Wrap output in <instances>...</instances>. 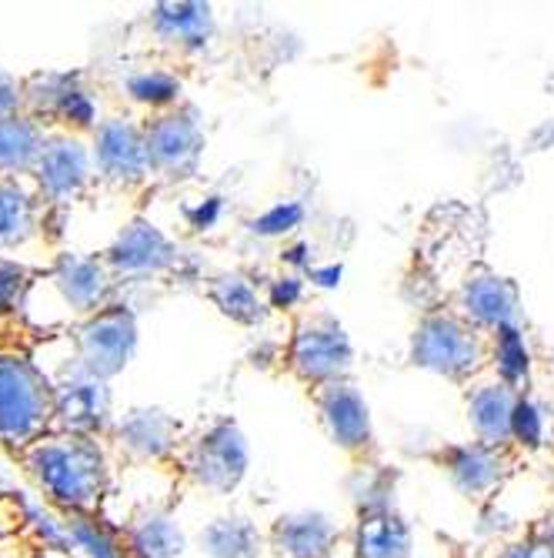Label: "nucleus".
Listing matches in <instances>:
<instances>
[{"label":"nucleus","instance_id":"6ab92c4d","mask_svg":"<svg viewBox=\"0 0 554 558\" xmlns=\"http://www.w3.org/2000/svg\"><path fill=\"white\" fill-rule=\"evenodd\" d=\"M518 395L521 391L501 385L497 378L481 381V385L471 388V395H468V425L475 432V441L501 448V451L512 445Z\"/></svg>","mask_w":554,"mask_h":558},{"label":"nucleus","instance_id":"aec40b11","mask_svg":"<svg viewBox=\"0 0 554 558\" xmlns=\"http://www.w3.org/2000/svg\"><path fill=\"white\" fill-rule=\"evenodd\" d=\"M341 529L324 512H291L271 529V545L284 558H334Z\"/></svg>","mask_w":554,"mask_h":558},{"label":"nucleus","instance_id":"4c0bfd02","mask_svg":"<svg viewBox=\"0 0 554 558\" xmlns=\"http://www.w3.org/2000/svg\"><path fill=\"white\" fill-rule=\"evenodd\" d=\"M221 215H224V197H218V194L205 197L197 208L187 211V218H190V225H194L197 231H211V228L221 221Z\"/></svg>","mask_w":554,"mask_h":558},{"label":"nucleus","instance_id":"c9c22d12","mask_svg":"<svg viewBox=\"0 0 554 558\" xmlns=\"http://www.w3.org/2000/svg\"><path fill=\"white\" fill-rule=\"evenodd\" d=\"M281 265H287V271H294V275H305L308 278V271L315 268V247L308 241H291V244H284Z\"/></svg>","mask_w":554,"mask_h":558},{"label":"nucleus","instance_id":"b1692460","mask_svg":"<svg viewBox=\"0 0 554 558\" xmlns=\"http://www.w3.org/2000/svg\"><path fill=\"white\" fill-rule=\"evenodd\" d=\"M415 535L397 512L358 515L355 525V558H411Z\"/></svg>","mask_w":554,"mask_h":558},{"label":"nucleus","instance_id":"393cba45","mask_svg":"<svg viewBox=\"0 0 554 558\" xmlns=\"http://www.w3.org/2000/svg\"><path fill=\"white\" fill-rule=\"evenodd\" d=\"M200 551L208 558H261L264 535L247 515H221L200 529Z\"/></svg>","mask_w":554,"mask_h":558},{"label":"nucleus","instance_id":"dca6fc26","mask_svg":"<svg viewBox=\"0 0 554 558\" xmlns=\"http://www.w3.org/2000/svg\"><path fill=\"white\" fill-rule=\"evenodd\" d=\"M114 445L137 462H161L174 454L181 441V422L161 409H131L124 412L114 428Z\"/></svg>","mask_w":554,"mask_h":558},{"label":"nucleus","instance_id":"f8f14e48","mask_svg":"<svg viewBox=\"0 0 554 558\" xmlns=\"http://www.w3.org/2000/svg\"><path fill=\"white\" fill-rule=\"evenodd\" d=\"M104 262L114 271V278L147 281V278H161L177 268V247L161 228H155L144 218H134L111 241V247L104 251Z\"/></svg>","mask_w":554,"mask_h":558},{"label":"nucleus","instance_id":"4468645a","mask_svg":"<svg viewBox=\"0 0 554 558\" xmlns=\"http://www.w3.org/2000/svg\"><path fill=\"white\" fill-rule=\"evenodd\" d=\"M465 322H471L481 335H494L501 328L521 325V294L518 284L497 271H471L458 288V308Z\"/></svg>","mask_w":554,"mask_h":558},{"label":"nucleus","instance_id":"2f4dec72","mask_svg":"<svg viewBox=\"0 0 554 558\" xmlns=\"http://www.w3.org/2000/svg\"><path fill=\"white\" fill-rule=\"evenodd\" d=\"M300 225H305V205L287 197V201H274V205L261 211L247 228L258 238H291Z\"/></svg>","mask_w":554,"mask_h":558},{"label":"nucleus","instance_id":"c85d7f7f","mask_svg":"<svg viewBox=\"0 0 554 558\" xmlns=\"http://www.w3.org/2000/svg\"><path fill=\"white\" fill-rule=\"evenodd\" d=\"M394 492H397V478L384 465H358L347 478V495H350V501H355L358 515L397 512Z\"/></svg>","mask_w":554,"mask_h":558},{"label":"nucleus","instance_id":"e433bc0d","mask_svg":"<svg viewBox=\"0 0 554 558\" xmlns=\"http://www.w3.org/2000/svg\"><path fill=\"white\" fill-rule=\"evenodd\" d=\"M501 558H554V542H547L538 532H531L528 538L512 542L505 551H501Z\"/></svg>","mask_w":554,"mask_h":558},{"label":"nucleus","instance_id":"20e7f679","mask_svg":"<svg viewBox=\"0 0 554 558\" xmlns=\"http://www.w3.org/2000/svg\"><path fill=\"white\" fill-rule=\"evenodd\" d=\"M71 341H74V368L97 381H111L131 365L137 351V318L127 304L114 301L97 315L81 318Z\"/></svg>","mask_w":554,"mask_h":558},{"label":"nucleus","instance_id":"a211bd4d","mask_svg":"<svg viewBox=\"0 0 554 558\" xmlns=\"http://www.w3.org/2000/svg\"><path fill=\"white\" fill-rule=\"evenodd\" d=\"M150 34L158 44L177 50V54H200L214 34V14L208 4H194V0H181V4H155L150 8Z\"/></svg>","mask_w":554,"mask_h":558},{"label":"nucleus","instance_id":"bb28decb","mask_svg":"<svg viewBox=\"0 0 554 558\" xmlns=\"http://www.w3.org/2000/svg\"><path fill=\"white\" fill-rule=\"evenodd\" d=\"M488 359H491L494 378L501 385L521 391L525 381L531 378V348H528L525 328L512 325V328L494 331L491 341H488Z\"/></svg>","mask_w":554,"mask_h":558},{"label":"nucleus","instance_id":"5701e85b","mask_svg":"<svg viewBox=\"0 0 554 558\" xmlns=\"http://www.w3.org/2000/svg\"><path fill=\"white\" fill-rule=\"evenodd\" d=\"M47 131L27 118V114H11L0 118V178H30L37 168V158L44 150Z\"/></svg>","mask_w":554,"mask_h":558},{"label":"nucleus","instance_id":"9d476101","mask_svg":"<svg viewBox=\"0 0 554 558\" xmlns=\"http://www.w3.org/2000/svg\"><path fill=\"white\" fill-rule=\"evenodd\" d=\"M90 158H94V178L114 187H137L155 174L147 155L144 124L134 118L100 121L94 131Z\"/></svg>","mask_w":554,"mask_h":558},{"label":"nucleus","instance_id":"a878e982","mask_svg":"<svg viewBox=\"0 0 554 558\" xmlns=\"http://www.w3.org/2000/svg\"><path fill=\"white\" fill-rule=\"evenodd\" d=\"M208 298L214 301V308L237 322V325H261L268 318V298L258 291V284L237 275V271H227V275H218L211 278L208 284Z\"/></svg>","mask_w":554,"mask_h":558},{"label":"nucleus","instance_id":"cd10ccee","mask_svg":"<svg viewBox=\"0 0 554 558\" xmlns=\"http://www.w3.org/2000/svg\"><path fill=\"white\" fill-rule=\"evenodd\" d=\"M124 94L134 100V105H144L155 114H161V111H171L181 105L184 81L168 68H140L124 77Z\"/></svg>","mask_w":554,"mask_h":558},{"label":"nucleus","instance_id":"f257e3e1","mask_svg":"<svg viewBox=\"0 0 554 558\" xmlns=\"http://www.w3.org/2000/svg\"><path fill=\"white\" fill-rule=\"evenodd\" d=\"M14 459L61 512L94 515L108 492V454L90 435L47 432L34 445L14 451Z\"/></svg>","mask_w":554,"mask_h":558},{"label":"nucleus","instance_id":"39448f33","mask_svg":"<svg viewBox=\"0 0 554 558\" xmlns=\"http://www.w3.org/2000/svg\"><path fill=\"white\" fill-rule=\"evenodd\" d=\"M24 114L47 134L97 131V105L77 71H34L24 77Z\"/></svg>","mask_w":554,"mask_h":558},{"label":"nucleus","instance_id":"4be33fe9","mask_svg":"<svg viewBox=\"0 0 554 558\" xmlns=\"http://www.w3.org/2000/svg\"><path fill=\"white\" fill-rule=\"evenodd\" d=\"M47 228L44 201L24 181L0 178V255L27 244Z\"/></svg>","mask_w":554,"mask_h":558},{"label":"nucleus","instance_id":"9b49d317","mask_svg":"<svg viewBox=\"0 0 554 558\" xmlns=\"http://www.w3.org/2000/svg\"><path fill=\"white\" fill-rule=\"evenodd\" d=\"M44 278L54 284L61 301L81 318H90L100 308L114 304L118 278L108 268V262L97 255H74V251H64V255H58L54 265L44 271Z\"/></svg>","mask_w":554,"mask_h":558},{"label":"nucleus","instance_id":"72a5a7b5","mask_svg":"<svg viewBox=\"0 0 554 558\" xmlns=\"http://www.w3.org/2000/svg\"><path fill=\"white\" fill-rule=\"evenodd\" d=\"M305 291H308V278L305 275L284 271V275L271 278V284H268V308L291 312V308H297L300 301H305Z\"/></svg>","mask_w":554,"mask_h":558},{"label":"nucleus","instance_id":"473e14b6","mask_svg":"<svg viewBox=\"0 0 554 558\" xmlns=\"http://www.w3.org/2000/svg\"><path fill=\"white\" fill-rule=\"evenodd\" d=\"M544 432H547V415L541 404L531 395H518V409H515V425H512V441H518L521 448L534 451L544 445Z\"/></svg>","mask_w":554,"mask_h":558},{"label":"nucleus","instance_id":"c756f323","mask_svg":"<svg viewBox=\"0 0 554 558\" xmlns=\"http://www.w3.org/2000/svg\"><path fill=\"white\" fill-rule=\"evenodd\" d=\"M61 515H64L67 538L77 548H84L87 558H127L124 538L111 532L97 515H84V512H61Z\"/></svg>","mask_w":554,"mask_h":558},{"label":"nucleus","instance_id":"1a4fd4ad","mask_svg":"<svg viewBox=\"0 0 554 558\" xmlns=\"http://www.w3.org/2000/svg\"><path fill=\"white\" fill-rule=\"evenodd\" d=\"M144 137H147V155L155 174L168 181H184L197 171L200 155H205V124H200L197 108L177 105L171 111L150 114L144 121Z\"/></svg>","mask_w":554,"mask_h":558},{"label":"nucleus","instance_id":"6e6552de","mask_svg":"<svg viewBox=\"0 0 554 558\" xmlns=\"http://www.w3.org/2000/svg\"><path fill=\"white\" fill-rule=\"evenodd\" d=\"M181 462L194 485L208 488L214 495H231L247 475L250 448H247V438L237 428V422L221 418L187 441Z\"/></svg>","mask_w":554,"mask_h":558},{"label":"nucleus","instance_id":"ddd939ff","mask_svg":"<svg viewBox=\"0 0 554 558\" xmlns=\"http://www.w3.org/2000/svg\"><path fill=\"white\" fill-rule=\"evenodd\" d=\"M114 428L108 381H97L84 372H67L54 378V432L71 435H104Z\"/></svg>","mask_w":554,"mask_h":558},{"label":"nucleus","instance_id":"2eb2a0df","mask_svg":"<svg viewBox=\"0 0 554 558\" xmlns=\"http://www.w3.org/2000/svg\"><path fill=\"white\" fill-rule=\"evenodd\" d=\"M318 412L328 438L344 451H365L371 445L374 425L365 395L350 381H334L318 388Z\"/></svg>","mask_w":554,"mask_h":558},{"label":"nucleus","instance_id":"58836bf2","mask_svg":"<svg viewBox=\"0 0 554 558\" xmlns=\"http://www.w3.org/2000/svg\"><path fill=\"white\" fill-rule=\"evenodd\" d=\"M341 275H344V268H341V265H315V268L308 271V284H311V288H324V291H331V288H337V284H341Z\"/></svg>","mask_w":554,"mask_h":558},{"label":"nucleus","instance_id":"412c9836","mask_svg":"<svg viewBox=\"0 0 554 558\" xmlns=\"http://www.w3.org/2000/svg\"><path fill=\"white\" fill-rule=\"evenodd\" d=\"M124 548L127 558H181L187 548V538L177 525V519L161 509V505H144L124 522Z\"/></svg>","mask_w":554,"mask_h":558},{"label":"nucleus","instance_id":"ea45409f","mask_svg":"<svg viewBox=\"0 0 554 558\" xmlns=\"http://www.w3.org/2000/svg\"><path fill=\"white\" fill-rule=\"evenodd\" d=\"M0 558H50V555L44 548H37V545H17V548L0 551Z\"/></svg>","mask_w":554,"mask_h":558},{"label":"nucleus","instance_id":"0eeeda50","mask_svg":"<svg viewBox=\"0 0 554 558\" xmlns=\"http://www.w3.org/2000/svg\"><path fill=\"white\" fill-rule=\"evenodd\" d=\"M34 191L44 201L47 221L64 218L71 205L84 197L90 178H94V158L90 147L77 134L50 131L44 141V150L34 168Z\"/></svg>","mask_w":554,"mask_h":558},{"label":"nucleus","instance_id":"f704fd0d","mask_svg":"<svg viewBox=\"0 0 554 558\" xmlns=\"http://www.w3.org/2000/svg\"><path fill=\"white\" fill-rule=\"evenodd\" d=\"M24 114V77L0 68V118Z\"/></svg>","mask_w":554,"mask_h":558},{"label":"nucleus","instance_id":"f03ea898","mask_svg":"<svg viewBox=\"0 0 554 558\" xmlns=\"http://www.w3.org/2000/svg\"><path fill=\"white\" fill-rule=\"evenodd\" d=\"M47 432H54V378L27 348L0 338V441L21 451Z\"/></svg>","mask_w":554,"mask_h":558},{"label":"nucleus","instance_id":"423d86ee","mask_svg":"<svg viewBox=\"0 0 554 558\" xmlns=\"http://www.w3.org/2000/svg\"><path fill=\"white\" fill-rule=\"evenodd\" d=\"M287 365L300 381L315 388L347 381V372L355 365V344L334 315H308L291 335Z\"/></svg>","mask_w":554,"mask_h":558},{"label":"nucleus","instance_id":"7ed1b4c3","mask_svg":"<svg viewBox=\"0 0 554 558\" xmlns=\"http://www.w3.org/2000/svg\"><path fill=\"white\" fill-rule=\"evenodd\" d=\"M488 362V341L458 312H428L411 335V365L447 381H468Z\"/></svg>","mask_w":554,"mask_h":558},{"label":"nucleus","instance_id":"7c9ffc66","mask_svg":"<svg viewBox=\"0 0 554 558\" xmlns=\"http://www.w3.org/2000/svg\"><path fill=\"white\" fill-rule=\"evenodd\" d=\"M40 268H27L14 258L0 255V318L21 315L27 308V298L34 284L40 281Z\"/></svg>","mask_w":554,"mask_h":558},{"label":"nucleus","instance_id":"f3484780","mask_svg":"<svg viewBox=\"0 0 554 558\" xmlns=\"http://www.w3.org/2000/svg\"><path fill=\"white\" fill-rule=\"evenodd\" d=\"M441 465L461 495L468 498H484L491 495L501 478L508 472V459L501 448L481 445V441H461V445H451L441 454Z\"/></svg>","mask_w":554,"mask_h":558}]
</instances>
